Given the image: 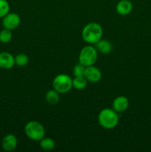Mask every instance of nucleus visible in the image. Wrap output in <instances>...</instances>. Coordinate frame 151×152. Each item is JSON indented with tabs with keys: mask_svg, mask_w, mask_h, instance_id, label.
Here are the masks:
<instances>
[{
	"mask_svg": "<svg viewBox=\"0 0 151 152\" xmlns=\"http://www.w3.org/2000/svg\"><path fill=\"white\" fill-rule=\"evenodd\" d=\"M103 35L102 27L97 22H90L83 28L81 37L84 41L88 45H95L97 43Z\"/></svg>",
	"mask_w": 151,
	"mask_h": 152,
	"instance_id": "1",
	"label": "nucleus"
},
{
	"mask_svg": "<svg viewBox=\"0 0 151 152\" xmlns=\"http://www.w3.org/2000/svg\"><path fill=\"white\" fill-rule=\"evenodd\" d=\"M118 113L114 111L113 108H104L99 112L98 116V122L99 124L103 129H113L116 127L118 123Z\"/></svg>",
	"mask_w": 151,
	"mask_h": 152,
	"instance_id": "2",
	"label": "nucleus"
},
{
	"mask_svg": "<svg viewBox=\"0 0 151 152\" xmlns=\"http://www.w3.org/2000/svg\"><path fill=\"white\" fill-rule=\"evenodd\" d=\"M98 59V50L92 45L84 46L78 54V63L87 67L94 65Z\"/></svg>",
	"mask_w": 151,
	"mask_h": 152,
	"instance_id": "3",
	"label": "nucleus"
},
{
	"mask_svg": "<svg viewBox=\"0 0 151 152\" xmlns=\"http://www.w3.org/2000/svg\"><path fill=\"white\" fill-rule=\"evenodd\" d=\"M25 135L29 139L34 141H40L45 134V129L39 122L32 120L25 126Z\"/></svg>",
	"mask_w": 151,
	"mask_h": 152,
	"instance_id": "4",
	"label": "nucleus"
},
{
	"mask_svg": "<svg viewBox=\"0 0 151 152\" xmlns=\"http://www.w3.org/2000/svg\"><path fill=\"white\" fill-rule=\"evenodd\" d=\"M53 89L59 94H66L73 88V80L65 74H58L53 80Z\"/></svg>",
	"mask_w": 151,
	"mask_h": 152,
	"instance_id": "5",
	"label": "nucleus"
},
{
	"mask_svg": "<svg viewBox=\"0 0 151 152\" xmlns=\"http://www.w3.org/2000/svg\"><path fill=\"white\" fill-rule=\"evenodd\" d=\"M21 18L16 13H8L2 18V25L4 28L13 31L19 26Z\"/></svg>",
	"mask_w": 151,
	"mask_h": 152,
	"instance_id": "6",
	"label": "nucleus"
},
{
	"mask_svg": "<svg viewBox=\"0 0 151 152\" xmlns=\"http://www.w3.org/2000/svg\"><path fill=\"white\" fill-rule=\"evenodd\" d=\"M84 77L89 83H97L102 79V72L97 67L90 65L85 68Z\"/></svg>",
	"mask_w": 151,
	"mask_h": 152,
	"instance_id": "7",
	"label": "nucleus"
},
{
	"mask_svg": "<svg viewBox=\"0 0 151 152\" xmlns=\"http://www.w3.org/2000/svg\"><path fill=\"white\" fill-rule=\"evenodd\" d=\"M15 65V58L9 52L0 53V68L1 69L10 70Z\"/></svg>",
	"mask_w": 151,
	"mask_h": 152,
	"instance_id": "8",
	"label": "nucleus"
},
{
	"mask_svg": "<svg viewBox=\"0 0 151 152\" xmlns=\"http://www.w3.org/2000/svg\"><path fill=\"white\" fill-rule=\"evenodd\" d=\"M129 99L125 96H118L113 102V109L117 113L124 112L129 107Z\"/></svg>",
	"mask_w": 151,
	"mask_h": 152,
	"instance_id": "9",
	"label": "nucleus"
},
{
	"mask_svg": "<svg viewBox=\"0 0 151 152\" xmlns=\"http://www.w3.org/2000/svg\"><path fill=\"white\" fill-rule=\"evenodd\" d=\"M18 140L13 134H8L3 137L1 140V147L5 151H12L17 146Z\"/></svg>",
	"mask_w": 151,
	"mask_h": 152,
	"instance_id": "10",
	"label": "nucleus"
},
{
	"mask_svg": "<svg viewBox=\"0 0 151 152\" xmlns=\"http://www.w3.org/2000/svg\"><path fill=\"white\" fill-rule=\"evenodd\" d=\"M133 3L130 0H121L118 1L115 7L117 13L121 16H127L133 10Z\"/></svg>",
	"mask_w": 151,
	"mask_h": 152,
	"instance_id": "11",
	"label": "nucleus"
},
{
	"mask_svg": "<svg viewBox=\"0 0 151 152\" xmlns=\"http://www.w3.org/2000/svg\"><path fill=\"white\" fill-rule=\"evenodd\" d=\"M95 48L98 52L102 54H109L113 50L112 43L107 39H101L97 43L95 44Z\"/></svg>",
	"mask_w": 151,
	"mask_h": 152,
	"instance_id": "12",
	"label": "nucleus"
},
{
	"mask_svg": "<svg viewBox=\"0 0 151 152\" xmlns=\"http://www.w3.org/2000/svg\"><path fill=\"white\" fill-rule=\"evenodd\" d=\"M60 94L56 91L55 89H51L46 92L45 94V99L48 104L51 105H54L59 102L60 99Z\"/></svg>",
	"mask_w": 151,
	"mask_h": 152,
	"instance_id": "13",
	"label": "nucleus"
},
{
	"mask_svg": "<svg viewBox=\"0 0 151 152\" xmlns=\"http://www.w3.org/2000/svg\"><path fill=\"white\" fill-rule=\"evenodd\" d=\"M39 145L41 148L44 151H52L56 146V142L52 138L50 137H44L39 141Z\"/></svg>",
	"mask_w": 151,
	"mask_h": 152,
	"instance_id": "14",
	"label": "nucleus"
},
{
	"mask_svg": "<svg viewBox=\"0 0 151 152\" xmlns=\"http://www.w3.org/2000/svg\"><path fill=\"white\" fill-rule=\"evenodd\" d=\"M87 80L84 76H78L75 77L73 80V88L76 90H84L87 86Z\"/></svg>",
	"mask_w": 151,
	"mask_h": 152,
	"instance_id": "15",
	"label": "nucleus"
},
{
	"mask_svg": "<svg viewBox=\"0 0 151 152\" xmlns=\"http://www.w3.org/2000/svg\"><path fill=\"white\" fill-rule=\"evenodd\" d=\"M15 58V65H18L19 67H24L28 65L29 62V57L27 54L23 53H19L14 56Z\"/></svg>",
	"mask_w": 151,
	"mask_h": 152,
	"instance_id": "16",
	"label": "nucleus"
},
{
	"mask_svg": "<svg viewBox=\"0 0 151 152\" xmlns=\"http://www.w3.org/2000/svg\"><path fill=\"white\" fill-rule=\"evenodd\" d=\"M12 37H13V34L10 30L7 29V28H4L0 31V42L1 43H8L11 41Z\"/></svg>",
	"mask_w": 151,
	"mask_h": 152,
	"instance_id": "17",
	"label": "nucleus"
},
{
	"mask_svg": "<svg viewBox=\"0 0 151 152\" xmlns=\"http://www.w3.org/2000/svg\"><path fill=\"white\" fill-rule=\"evenodd\" d=\"M10 11V4L7 0H0V18H3Z\"/></svg>",
	"mask_w": 151,
	"mask_h": 152,
	"instance_id": "18",
	"label": "nucleus"
},
{
	"mask_svg": "<svg viewBox=\"0 0 151 152\" xmlns=\"http://www.w3.org/2000/svg\"><path fill=\"white\" fill-rule=\"evenodd\" d=\"M85 66H84L81 64L78 63L73 68V74L75 77H78V76H84V70H85Z\"/></svg>",
	"mask_w": 151,
	"mask_h": 152,
	"instance_id": "19",
	"label": "nucleus"
}]
</instances>
